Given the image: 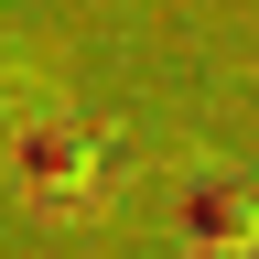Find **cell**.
I'll return each instance as SVG.
<instances>
[{
    "instance_id": "7a4b0ae2",
    "label": "cell",
    "mask_w": 259,
    "mask_h": 259,
    "mask_svg": "<svg viewBox=\"0 0 259 259\" xmlns=\"http://www.w3.org/2000/svg\"><path fill=\"white\" fill-rule=\"evenodd\" d=\"M184 238H194V259H259V184L248 173H194Z\"/></svg>"
},
{
    "instance_id": "6da1fadb",
    "label": "cell",
    "mask_w": 259,
    "mask_h": 259,
    "mask_svg": "<svg viewBox=\"0 0 259 259\" xmlns=\"http://www.w3.org/2000/svg\"><path fill=\"white\" fill-rule=\"evenodd\" d=\"M11 184L44 194V205H97V194H108V141L76 130V119H44V141L11 151Z\"/></svg>"
}]
</instances>
